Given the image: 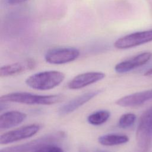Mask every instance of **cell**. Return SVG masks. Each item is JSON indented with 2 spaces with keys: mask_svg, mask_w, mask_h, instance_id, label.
I'll return each instance as SVG.
<instances>
[{
  "mask_svg": "<svg viewBox=\"0 0 152 152\" xmlns=\"http://www.w3.org/2000/svg\"><path fill=\"white\" fill-rule=\"evenodd\" d=\"M65 79V74L58 71H46L28 77L26 84L37 90H48L59 85Z\"/></svg>",
  "mask_w": 152,
  "mask_h": 152,
  "instance_id": "cell-2",
  "label": "cell"
},
{
  "mask_svg": "<svg viewBox=\"0 0 152 152\" xmlns=\"http://www.w3.org/2000/svg\"><path fill=\"white\" fill-rule=\"evenodd\" d=\"M110 115V113L107 110H102L96 111L88 116L87 121L92 125H100L105 123L109 119Z\"/></svg>",
  "mask_w": 152,
  "mask_h": 152,
  "instance_id": "cell-14",
  "label": "cell"
},
{
  "mask_svg": "<svg viewBox=\"0 0 152 152\" xmlns=\"http://www.w3.org/2000/svg\"><path fill=\"white\" fill-rule=\"evenodd\" d=\"M40 128L39 125L34 124L8 131L1 135L0 143L1 144H8L28 138L37 134Z\"/></svg>",
  "mask_w": 152,
  "mask_h": 152,
  "instance_id": "cell-6",
  "label": "cell"
},
{
  "mask_svg": "<svg viewBox=\"0 0 152 152\" xmlns=\"http://www.w3.org/2000/svg\"><path fill=\"white\" fill-rule=\"evenodd\" d=\"M105 74L102 72H87L77 75L68 83V87L72 90H78L103 80Z\"/></svg>",
  "mask_w": 152,
  "mask_h": 152,
  "instance_id": "cell-8",
  "label": "cell"
},
{
  "mask_svg": "<svg viewBox=\"0 0 152 152\" xmlns=\"http://www.w3.org/2000/svg\"><path fill=\"white\" fill-rule=\"evenodd\" d=\"M142 116L145 119L148 127L152 132V109L144 112Z\"/></svg>",
  "mask_w": 152,
  "mask_h": 152,
  "instance_id": "cell-17",
  "label": "cell"
},
{
  "mask_svg": "<svg viewBox=\"0 0 152 152\" xmlns=\"http://www.w3.org/2000/svg\"><path fill=\"white\" fill-rule=\"evenodd\" d=\"M152 41V30L130 33L118 39L114 46L119 49H126L136 47Z\"/></svg>",
  "mask_w": 152,
  "mask_h": 152,
  "instance_id": "cell-5",
  "label": "cell"
},
{
  "mask_svg": "<svg viewBox=\"0 0 152 152\" xmlns=\"http://www.w3.org/2000/svg\"><path fill=\"white\" fill-rule=\"evenodd\" d=\"M151 57L152 53L150 52L140 53L117 64L115 66V70L116 72L119 74L129 72L130 71L147 63Z\"/></svg>",
  "mask_w": 152,
  "mask_h": 152,
  "instance_id": "cell-7",
  "label": "cell"
},
{
  "mask_svg": "<svg viewBox=\"0 0 152 152\" xmlns=\"http://www.w3.org/2000/svg\"><path fill=\"white\" fill-rule=\"evenodd\" d=\"M138 152H143V151H139Z\"/></svg>",
  "mask_w": 152,
  "mask_h": 152,
  "instance_id": "cell-20",
  "label": "cell"
},
{
  "mask_svg": "<svg viewBox=\"0 0 152 152\" xmlns=\"http://www.w3.org/2000/svg\"><path fill=\"white\" fill-rule=\"evenodd\" d=\"M26 117L25 113L17 110L5 112L0 116V128L6 129L15 126L22 123Z\"/></svg>",
  "mask_w": 152,
  "mask_h": 152,
  "instance_id": "cell-12",
  "label": "cell"
},
{
  "mask_svg": "<svg viewBox=\"0 0 152 152\" xmlns=\"http://www.w3.org/2000/svg\"><path fill=\"white\" fill-rule=\"evenodd\" d=\"M136 120V115L134 113H128L122 115L118 121V126L126 129L132 126Z\"/></svg>",
  "mask_w": 152,
  "mask_h": 152,
  "instance_id": "cell-15",
  "label": "cell"
},
{
  "mask_svg": "<svg viewBox=\"0 0 152 152\" xmlns=\"http://www.w3.org/2000/svg\"><path fill=\"white\" fill-rule=\"evenodd\" d=\"M64 137L65 134L62 131L54 132L22 144L5 147L0 152H33L46 144L59 141Z\"/></svg>",
  "mask_w": 152,
  "mask_h": 152,
  "instance_id": "cell-3",
  "label": "cell"
},
{
  "mask_svg": "<svg viewBox=\"0 0 152 152\" xmlns=\"http://www.w3.org/2000/svg\"><path fill=\"white\" fill-rule=\"evenodd\" d=\"M26 1L27 0H7L8 3L11 4V5H15V4H21V3L24 2Z\"/></svg>",
  "mask_w": 152,
  "mask_h": 152,
  "instance_id": "cell-18",
  "label": "cell"
},
{
  "mask_svg": "<svg viewBox=\"0 0 152 152\" xmlns=\"http://www.w3.org/2000/svg\"><path fill=\"white\" fill-rule=\"evenodd\" d=\"M80 54V50L75 48H56L48 50L45 55V59L51 64H64L74 61Z\"/></svg>",
  "mask_w": 152,
  "mask_h": 152,
  "instance_id": "cell-4",
  "label": "cell"
},
{
  "mask_svg": "<svg viewBox=\"0 0 152 152\" xmlns=\"http://www.w3.org/2000/svg\"><path fill=\"white\" fill-rule=\"evenodd\" d=\"M62 94L37 95L26 92H15L4 94L0 97L2 102H15L26 104L52 105L62 101Z\"/></svg>",
  "mask_w": 152,
  "mask_h": 152,
  "instance_id": "cell-1",
  "label": "cell"
},
{
  "mask_svg": "<svg viewBox=\"0 0 152 152\" xmlns=\"http://www.w3.org/2000/svg\"><path fill=\"white\" fill-rule=\"evenodd\" d=\"M144 75L145 76H150L152 75V68L149 69L148 70H147L145 73H144Z\"/></svg>",
  "mask_w": 152,
  "mask_h": 152,
  "instance_id": "cell-19",
  "label": "cell"
},
{
  "mask_svg": "<svg viewBox=\"0 0 152 152\" xmlns=\"http://www.w3.org/2000/svg\"><path fill=\"white\" fill-rule=\"evenodd\" d=\"M129 141V138L122 134H108L103 135L99 137V142L105 146H113L126 143Z\"/></svg>",
  "mask_w": 152,
  "mask_h": 152,
  "instance_id": "cell-13",
  "label": "cell"
},
{
  "mask_svg": "<svg viewBox=\"0 0 152 152\" xmlns=\"http://www.w3.org/2000/svg\"><path fill=\"white\" fill-rule=\"evenodd\" d=\"M33 152H64L59 147L53 144V143L48 144L39 148Z\"/></svg>",
  "mask_w": 152,
  "mask_h": 152,
  "instance_id": "cell-16",
  "label": "cell"
},
{
  "mask_svg": "<svg viewBox=\"0 0 152 152\" xmlns=\"http://www.w3.org/2000/svg\"><path fill=\"white\" fill-rule=\"evenodd\" d=\"M150 100H152V89L125 96L117 100L115 103L122 107H136Z\"/></svg>",
  "mask_w": 152,
  "mask_h": 152,
  "instance_id": "cell-10",
  "label": "cell"
},
{
  "mask_svg": "<svg viewBox=\"0 0 152 152\" xmlns=\"http://www.w3.org/2000/svg\"><path fill=\"white\" fill-rule=\"evenodd\" d=\"M35 66V61L30 59L22 62L5 65L0 68V76L1 77H7L18 75L26 71L32 69Z\"/></svg>",
  "mask_w": 152,
  "mask_h": 152,
  "instance_id": "cell-11",
  "label": "cell"
},
{
  "mask_svg": "<svg viewBox=\"0 0 152 152\" xmlns=\"http://www.w3.org/2000/svg\"><path fill=\"white\" fill-rule=\"evenodd\" d=\"M101 92L100 90H94L80 95L61 106L58 109L61 115H65L73 112L91 99L95 97Z\"/></svg>",
  "mask_w": 152,
  "mask_h": 152,
  "instance_id": "cell-9",
  "label": "cell"
}]
</instances>
